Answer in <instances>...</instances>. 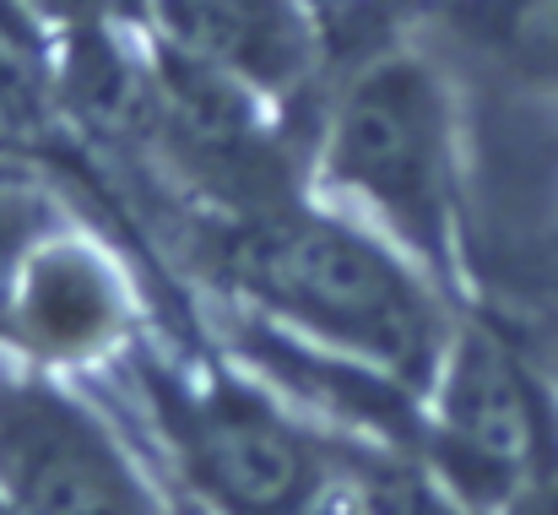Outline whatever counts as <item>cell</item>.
I'll return each mask as SVG.
<instances>
[{"mask_svg": "<svg viewBox=\"0 0 558 515\" xmlns=\"http://www.w3.org/2000/svg\"><path fill=\"white\" fill-rule=\"evenodd\" d=\"M515 515H558V478H548V483H543V489H537Z\"/></svg>", "mask_w": 558, "mask_h": 515, "instance_id": "30bf717a", "label": "cell"}, {"mask_svg": "<svg viewBox=\"0 0 558 515\" xmlns=\"http://www.w3.org/2000/svg\"><path fill=\"white\" fill-rule=\"evenodd\" d=\"M153 326L158 315L131 250L93 212H76L27 255L0 321V363L93 385Z\"/></svg>", "mask_w": 558, "mask_h": 515, "instance_id": "8992f818", "label": "cell"}, {"mask_svg": "<svg viewBox=\"0 0 558 515\" xmlns=\"http://www.w3.org/2000/svg\"><path fill=\"white\" fill-rule=\"evenodd\" d=\"M407 5H423V0H407Z\"/></svg>", "mask_w": 558, "mask_h": 515, "instance_id": "4fadbf2b", "label": "cell"}, {"mask_svg": "<svg viewBox=\"0 0 558 515\" xmlns=\"http://www.w3.org/2000/svg\"><path fill=\"white\" fill-rule=\"evenodd\" d=\"M142 33L201 71L315 120L331 82L320 0H136Z\"/></svg>", "mask_w": 558, "mask_h": 515, "instance_id": "52a82bcc", "label": "cell"}, {"mask_svg": "<svg viewBox=\"0 0 558 515\" xmlns=\"http://www.w3.org/2000/svg\"><path fill=\"white\" fill-rule=\"evenodd\" d=\"M526 332H532V326H526ZM532 343H537V352H543V363H548V374H554V385H558V326L532 332Z\"/></svg>", "mask_w": 558, "mask_h": 515, "instance_id": "8fae6325", "label": "cell"}, {"mask_svg": "<svg viewBox=\"0 0 558 515\" xmlns=\"http://www.w3.org/2000/svg\"><path fill=\"white\" fill-rule=\"evenodd\" d=\"M174 515H206V511H201V505H190L185 494H174Z\"/></svg>", "mask_w": 558, "mask_h": 515, "instance_id": "7c38bea8", "label": "cell"}, {"mask_svg": "<svg viewBox=\"0 0 558 515\" xmlns=\"http://www.w3.org/2000/svg\"><path fill=\"white\" fill-rule=\"evenodd\" d=\"M180 261L206 304L244 310L428 391L466 299L315 190L228 223H180Z\"/></svg>", "mask_w": 558, "mask_h": 515, "instance_id": "6da1fadb", "label": "cell"}, {"mask_svg": "<svg viewBox=\"0 0 558 515\" xmlns=\"http://www.w3.org/2000/svg\"><path fill=\"white\" fill-rule=\"evenodd\" d=\"M412 22L461 82L558 104V0H423Z\"/></svg>", "mask_w": 558, "mask_h": 515, "instance_id": "ba28073f", "label": "cell"}, {"mask_svg": "<svg viewBox=\"0 0 558 515\" xmlns=\"http://www.w3.org/2000/svg\"><path fill=\"white\" fill-rule=\"evenodd\" d=\"M472 98L417 22L348 60L310 120V190L466 299Z\"/></svg>", "mask_w": 558, "mask_h": 515, "instance_id": "7a4b0ae2", "label": "cell"}, {"mask_svg": "<svg viewBox=\"0 0 558 515\" xmlns=\"http://www.w3.org/2000/svg\"><path fill=\"white\" fill-rule=\"evenodd\" d=\"M76 212H93V206L54 169L0 158V321H5V304H11V288H16L27 255Z\"/></svg>", "mask_w": 558, "mask_h": 515, "instance_id": "9c48e42d", "label": "cell"}, {"mask_svg": "<svg viewBox=\"0 0 558 515\" xmlns=\"http://www.w3.org/2000/svg\"><path fill=\"white\" fill-rule=\"evenodd\" d=\"M93 391L206 515H310L337 478V440L239 369L206 326L201 337L153 326Z\"/></svg>", "mask_w": 558, "mask_h": 515, "instance_id": "3957f363", "label": "cell"}, {"mask_svg": "<svg viewBox=\"0 0 558 515\" xmlns=\"http://www.w3.org/2000/svg\"><path fill=\"white\" fill-rule=\"evenodd\" d=\"M417 456L472 515H515L558 478V385L526 326L466 304L423 391Z\"/></svg>", "mask_w": 558, "mask_h": 515, "instance_id": "277c9868", "label": "cell"}, {"mask_svg": "<svg viewBox=\"0 0 558 515\" xmlns=\"http://www.w3.org/2000/svg\"><path fill=\"white\" fill-rule=\"evenodd\" d=\"M0 515H174V489L93 385L0 363Z\"/></svg>", "mask_w": 558, "mask_h": 515, "instance_id": "5b68a950", "label": "cell"}]
</instances>
